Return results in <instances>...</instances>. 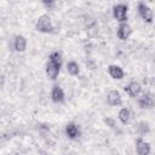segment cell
Returning <instances> with one entry per match:
<instances>
[{"mask_svg": "<svg viewBox=\"0 0 155 155\" xmlns=\"http://www.w3.org/2000/svg\"><path fill=\"white\" fill-rule=\"evenodd\" d=\"M136 150L138 155H149L150 154V144L142 138H138L136 140Z\"/></svg>", "mask_w": 155, "mask_h": 155, "instance_id": "obj_8", "label": "cell"}, {"mask_svg": "<svg viewBox=\"0 0 155 155\" xmlns=\"http://www.w3.org/2000/svg\"><path fill=\"white\" fill-rule=\"evenodd\" d=\"M107 102L109 105H113V107H116V105H120L121 104V94L119 91L116 90H111L108 92L107 94Z\"/></svg>", "mask_w": 155, "mask_h": 155, "instance_id": "obj_7", "label": "cell"}, {"mask_svg": "<svg viewBox=\"0 0 155 155\" xmlns=\"http://www.w3.org/2000/svg\"><path fill=\"white\" fill-rule=\"evenodd\" d=\"M137 130H138V132H139L140 134H145V133H148V132L150 131V128H149V125H148L147 122H144V121H140V122L138 124V126H137Z\"/></svg>", "mask_w": 155, "mask_h": 155, "instance_id": "obj_16", "label": "cell"}, {"mask_svg": "<svg viewBox=\"0 0 155 155\" xmlns=\"http://www.w3.org/2000/svg\"><path fill=\"white\" fill-rule=\"evenodd\" d=\"M125 91L131 96V97H137L142 92V86L139 82L132 81L127 87H125Z\"/></svg>", "mask_w": 155, "mask_h": 155, "instance_id": "obj_10", "label": "cell"}, {"mask_svg": "<svg viewBox=\"0 0 155 155\" xmlns=\"http://www.w3.org/2000/svg\"><path fill=\"white\" fill-rule=\"evenodd\" d=\"M51 98L54 103H62L64 101V92L58 85L53 86L52 92H51Z\"/></svg>", "mask_w": 155, "mask_h": 155, "instance_id": "obj_11", "label": "cell"}, {"mask_svg": "<svg viewBox=\"0 0 155 155\" xmlns=\"http://www.w3.org/2000/svg\"><path fill=\"white\" fill-rule=\"evenodd\" d=\"M108 73H109V75H110L113 79H116V80H121V79L124 78V75H125L124 70H122L119 65H109Z\"/></svg>", "mask_w": 155, "mask_h": 155, "instance_id": "obj_12", "label": "cell"}, {"mask_svg": "<svg viewBox=\"0 0 155 155\" xmlns=\"http://www.w3.org/2000/svg\"><path fill=\"white\" fill-rule=\"evenodd\" d=\"M62 65V57L59 52H52L48 57V62L46 64V74L51 80H56Z\"/></svg>", "mask_w": 155, "mask_h": 155, "instance_id": "obj_1", "label": "cell"}, {"mask_svg": "<svg viewBox=\"0 0 155 155\" xmlns=\"http://www.w3.org/2000/svg\"><path fill=\"white\" fill-rule=\"evenodd\" d=\"M127 5H124V4H119V5H115L114 8H113V15H114V18L121 23H125L126 19H127Z\"/></svg>", "mask_w": 155, "mask_h": 155, "instance_id": "obj_3", "label": "cell"}, {"mask_svg": "<svg viewBox=\"0 0 155 155\" xmlns=\"http://www.w3.org/2000/svg\"><path fill=\"white\" fill-rule=\"evenodd\" d=\"M130 119H131V113L127 108H122L120 111H119V120L122 122V124H128L130 122Z\"/></svg>", "mask_w": 155, "mask_h": 155, "instance_id": "obj_14", "label": "cell"}, {"mask_svg": "<svg viewBox=\"0 0 155 155\" xmlns=\"http://www.w3.org/2000/svg\"><path fill=\"white\" fill-rule=\"evenodd\" d=\"M13 47L17 52H23L27 47V41H25V38L22 36V35H17L15 38V41H13Z\"/></svg>", "mask_w": 155, "mask_h": 155, "instance_id": "obj_13", "label": "cell"}, {"mask_svg": "<svg viewBox=\"0 0 155 155\" xmlns=\"http://www.w3.org/2000/svg\"><path fill=\"white\" fill-rule=\"evenodd\" d=\"M67 70L70 75H78L80 73V68H79V64L74 61L71 62H68L67 63Z\"/></svg>", "mask_w": 155, "mask_h": 155, "instance_id": "obj_15", "label": "cell"}, {"mask_svg": "<svg viewBox=\"0 0 155 155\" xmlns=\"http://www.w3.org/2000/svg\"><path fill=\"white\" fill-rule=\"evenodd\" d=\"M65 134L68 138L70 139H75L80 136V131H79V127L78 125H75L74 122H69L67 126H65Z\"/></svg>", "mask_w": 155, "mask_h": 155, "instance_id": "obj_9", "label": "cell"}, {"mask_svg": "<svg viewBox=\"0 0 155 155\" xmlns=\"http://www.w3.org/2000/svg\"><path fill=\"white\" fill-rule=\"evenodd\" d=\"M104 122H105V125L109 126L110 128H114V127H115V121H114L111 117H105V119H104Z\"/></svg>", "mask_w": 155, "mask_h": 155, "instance_id": "obj_17", "label": "cell"}, {"mask_svg": "<svg viewBox=\"0 0 155 155\" xmlns=\"http://www.w3.org/2000/svg\"><path fill=\"white\" fill-rule=\"evenodd\" d=\"M132 34V28L127 23H121L117 28V38L120 40H127Z\"/></svg>", "mask_w": 155, "mask_h": 155, "instance_id": "obj_6", "label": "cell"}, {"mask_svg": "<svg viewBox=\"0 0 155 155\" xmlns=\"http://www.w3.org/2000/svg\"><path fill=\"white\" fill-rule=\"evenodd\" d=\"M138 13L139 16L142 17L143 21H145L147 23H151L153 22V18H154V15H153V11L151 8L145 5L144 2H139L138 4Z\"/></svg>", "mask_w": 155, "mask_h": 155, "instance_id": "obj_4", "label": "cell"}, {"mask_svg": "<svg viewBox=\"0 0 155 155\" xmlns=\"http://www.w3.org/2000/svg\"><path fill=\"white\" fill-rule=\"evenodd\" d=\"M138 105L142 109H151L155 105V98L150 93H144L138 98Z\"/></svg>", "mask_w": 155, "mask_h": 155, "instance_id": "obj_5", "label": "cell"}, {"mask_svg": "<svg viewBox=\"0 0 155 155\" xmlns=\"http://www.w3.org/2000/svg\"><path fill=\"white\" fill-rule=\"evenodd\" d=\"M35 29L40 33H51L53 29L52 25V21L48 17V15H42L39 17L36 24H35Z\"/></svg>", "mask_w": 155, "mask_h": 155, "instance_id": "obj_2", "label": "cell"}]
</instances>
